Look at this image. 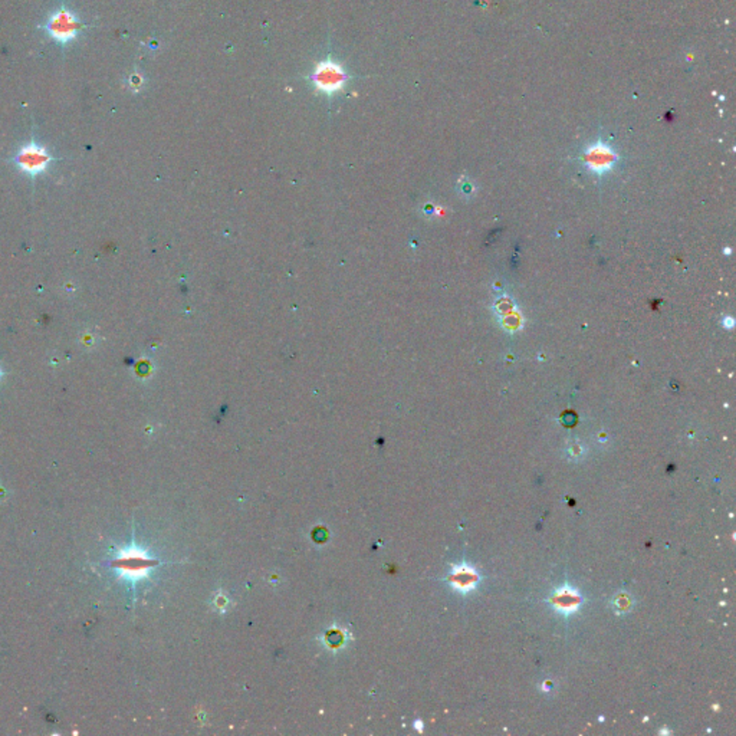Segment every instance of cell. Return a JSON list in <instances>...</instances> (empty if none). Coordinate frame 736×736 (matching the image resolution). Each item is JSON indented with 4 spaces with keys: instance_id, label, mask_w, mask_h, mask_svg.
Returning <instances> with one entry per match:
<instances>
[{
    "instance_id": "6da1fadb",
    "label": "cell",
    "mask_w": 736,
    "mask_h": 736,
    "mask_svg": "<svg viewBox=\"0 0 736 736\" xmlns=\"http://www.w3.org/2000/svg\"><path fill=\"white\" fill-rule=\"evenodd\" d=\"M313 82L320 90L332 93L341 88L342 84L345 82V74L336 64L322 62L313 74Z\"/></svg>"
},
{
    "instance_id": "7a4b0ae2",
    "label": "cell",
    "mask_w": 736,
    "mask_h": 736,
    "mask_svg": "<svg viewBox=\"0 0 736 736\" xmlns=\"http://www.w3.org/2000/svg\"><path fill=\"white\" fill-rule=\"evenodd\" d=\"M48 29L50 32V37H54L58 42H68L75 37L78 22L71 13L61 10L50 17Z\"/></svg>"
},
{
    "instance_id": "3957f363",
    "label": "cell",
    "mask_w": 736,
    "mask_h": 736,
    "mask_svg": "<svg viewBox=\"0 0 736 736\" xmlns=\"http://www.w3.org/2000/svg\"><path fill=\"white\" fill-rule=\"evenodd\" d=\"M49 155L37 146H29L19 154V164L22 168L30 173H38L46 167Z\"/></svg>"
},
{
    "instance_id": "277c9868",
    "label": "cell",
    "mask_w": 736,
    "mask_h": 736,
    "mask_svg": "<svg viewBox=\"0 0 736 736\" xmlns=\"http://www.w3.org/2000/svg\"><path fill=\"white\" fill-rule=\"evenodd\" d=\"M478 581V575L473 572V570H470L469 567H458L456 570H454V572L452 574V583L454 585V588H458L461 591H467L470 588H473V585H475V583Z\"/></svg>"
},
{
    "instance_id": "5b68a950",
    "label": "cell",
    "mask_w": 736,
    "mask_h": 736,
    "mask_svg": "<svg viewBox=\"0 0 736 736\" xmlns=\"http://www.w3.org/2000/svg\"><path fill=\"white\" fill-rule=\"evenodd\" d=\"M554 601L561 611H574V608H577L578 603H580V597H577L572 590H559L554 597Z\"/></svg>"
}]
</instances>
